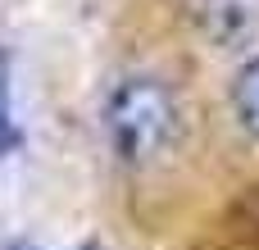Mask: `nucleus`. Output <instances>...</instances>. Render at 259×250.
I'll use <instances>...</instances> for the list:
<instances>
[{
	"mask_svg": "<svg viewBox=\"0 0 259 250\" xmlns=\"http://www.w3.org/2000/svg\"><path fill=\"white\" fill-rule=\"evenodd\" d=\"M196 32L219 50L259 46V0H187Z\"/></svg>",
	"mask_w": 259,
	"mask_h": 250,
	"instance_id": "f03ea898",
	"label": "nucleus"
},
{
	"mask_svg": "<svg viewBox=\"0 0 259 250\" xmlns=\"http://www.w3.org/2000/svg\"><path fill=\"white\" fill-rule=\"evenodd\" d=\"M18 146V123H14V82H9V55L0 50V155Z\"/></svg>",
	"mask_w": 259,
	"mask_h": 250,
	"instance_id": "20e7f679",
	"label": "nucleus"
},
{
	"mask_svg": "<svg viewBox=\"0 0 259 250\" xmlns=\"http://www.w3.org/2000/svg\"><path fill=\"white\" fill-rule=\"evenodd\" d=\"M232 114L250 137H259V55H250L232 77Z\"/></svg>",
	"mask_w": 259,
	"mask_h": 250,
	"instance_id": "7ed1b4c3",
	"label": "nucleus"
},
{
	"mask_svg": "<svg viewBox=\"0 0 259 250\" xmlns=\"http://www.w3.org/2000/svg\"><path fill=\"white\" fill-rule=\"evenodd\" d=\"M0 250H41V246H32V241H0Z\"/></svg>",
	"mask_w": 259,
	"mask_h": 250,
	"instance_id": "39448f33",
	"label": "nucleus"
},
{
	"mask_svg": "<svg viewBox=\"0 0 259 250\" xmlns=\"http://www.w3.org/2000/svg\"><path fill=\"white\" fill-rule=\"evenodd\" d=\"M105 137L123 164L159 159L178 137V100L159 77H123L105 96Z\"/></svg>",
	"mask_w": 259,
	"mask_h": 250,
	"instance_id": "f257e3e1",
	"label": "nucleus"
},
{
	"mask_svg": "<svg viewBox=\"0 0 259 250\" xmlns=\"http://www.w3.org/2000/svg\"><path fill=\"white\" fill-rule=\"evenodd\" d=\"M73 250H109V246H100V241H82V246H73Z\"/></svg>",
	"mask_w": 259,
	"mask_h": 250,
	"instance_id": "423d86ee",
	"label": "nucleus"
}]
</instances>
